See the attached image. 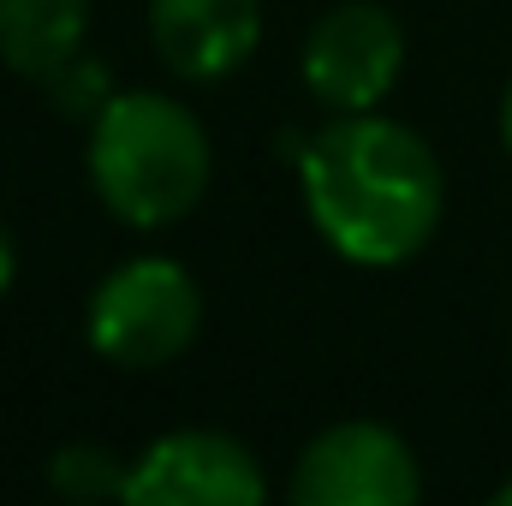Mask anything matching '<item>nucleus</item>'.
I'll return each instance as SVG.
<instances>
[{
  "mask_svg": "<svg viewBox=\"0 0 512 506\" xmlns=\"http://www.w3.org/2000/svg\"><path fill=\"white\" fill-rule=\"evenodd\" d=\"M298 191L328 239L358 268H399L423 251L447 209L435 149L387 114H334L298 143Z\"/></svg>",
  "mask_w": 512,
  "mask_h": 506,
  "instance_id": "f257e3e1",
  "label": "nucleus"
},
{
  "mask_svg": "<svg viewBox=\"0 0 512 506\" xmlns=\"http://www.w3.org/2000/svg\"><path fill=\"white\" fill-rule=\"evenodd\" d=\"M90 185L137 233L179 227L215 179L209 131L179 96L161 90H114L90 114Z\"/></svg>",
  "mask_w": 512,
  "mask_h": 506,
  "instance_id": "f03ea898",
  "label": "nucleus"
},
{
  "mask_svg": "<svg viewBox=\"0 0 512 506\" xmlns=\"http://www.w3.org/2000/svg\"><path fill=\"white\" fill-rule=\"evenodd\" d=\"M203 328V286L173 256H131L96 280L84 334L114 370H167Z\"/></svg>",
  "mask_w": 512,
  "mask_h": 506,
  "instance_id": "7ed1b4c3",
  "label": "nucleus"
},
{
  "mask_svg": "<svg viewBox=\"0 0 512 506\" xmlns=\"http://www.w3.org/2000/svg\"><path fill=\"white\" fill-rule=\"evenodd\" d=\"M286 495L298 506H411L423 495V471L399 429L346 417L298 453Z\"/></svg>",
  "mask_w": 512,
  "mask_h": 506,
  "instance_id": "20e7f679",
  "label": "nucleus"
},
{
  "mask_svg": "<svg viewBox=\"0 0 512 506\" xmlns=\"http://www.w3.org/2000/svg\"><path fill=\"white\" fill-rule=\"evenodd\" d=\"M304 90L328 114H370L382 108L405 72V30L376 0H340L304 36Z\"/></svg>",
  "mask_w": 512,
  "mask_h": 506,
  "instance_id": "39448f33",
  "label": "nucleus"
},
{
  "mask_svg": "<svg viewBox=\"0 0 512 506\" xmlns=\"http://www.w3.org/2000/svg\"><path fill=\"white\" fill-rule=\"evenodd\" d=\"M268 495L245 441L221 429H173L131 459V506H256Z\"/></svg>",
  "mask_w": 512,
  "mask_h": 506,
  "instance_id": "423d86ee",
  "label": "nucleus"
},
{
  "mask_svg": "<svg viewBox=\"0 0 512 506\" xmlns=\"http://www.w3.org/2000/svg\"><path fill=\"white\" fill-rule=\"evenodd\" d=\"M149 42L173 78L221 84L262 42V0H149Z\"/></svg>",
  "mask_w": 512,
  "mask_h": 506,
  "instance_id": "0eeeda50",
  "label": "nucleus"
},
{
  "mask_svg": "<svg viewBox=\"0 0 512 506\" xmlns=\"http://www.w3.org/2000/svg\"><path fill=\"white\" fill-rule=\"evenodd\" d=\"M90 30V0H0V60L18 78L54 84Z\"/></svg>",
  "mask_w": 512,
  "mask_h": 506,
  "instance_id": "6e6552de",
  "label": "nucleus"
},
{
  "mask_svg": "<svg viewBox=\"0 0 512 506\" xmlns=\"http://www.w3.org/2000/svg\"><path fill=\"white\" fill-rule=\"evenodd\" d=\"M131 459L102 447V441H66L48 459V489L66 501H126Z\"/></svg>",
  "mask_w": 512,
  "mask_h": 506,
  "instance_id": "1a4fd4ad",
  "label": "nucleus"
},
{
  "mask_svg": "<svg viewBox=\"0 0 512 506\" xmlns=\"http://www.w3.org/2000/svg\"><path fill=\"white\" fill-rule=\"evenodd\" d=\"M12 274H18V251H12V233H6V221H0V298H6V286H12Z\"/></svg>",
  "mask_w": 512,
  "mask_h": 506,
  "instance_id": "9d476101",
  "label": "nucleus"
},
{
  "mask_svg": "<svg viewBox=\"0 0 512 506\" xmlns=\"http://www.w3.org/2000/svg\"><path fill=\"white\" fill-rule=\"evenodd\" d=\"M501 143H507V155H512V84H507V96H501Z\"/></svg>",
  "mask_w": 512,
  "mask_h": 506,
  "instance_id": "9b49d317",
  "label": "nucleus"
},
{
  "mask_svg": "<svg viewBox=\"0 0 512 506\" xmlns=\"http://www.w3.org/2000/svg\"><path fill=\"white\" fill-rule=\"evenodd\" d=\"M495 501H501V506H512V477L501 483V489H495Z\"/></svg>",
  "mask_w": 512,
  "mask_h": 506,
  "instance_id": "f8f14e48",
  "label": "nucleus"
}]
</instances>
